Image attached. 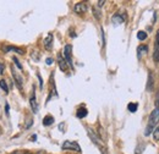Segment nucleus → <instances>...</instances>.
<instances>
[{
    "label": "nucleus",
    "mask_w": 159,
    "mask_h": 154,
    "mask_svg": "<svg viewBox=\"0 0 159 154\" xmlns=\"http://www.w3.org/2000/svg\"><path fill=\"white\" fill-rule=\"evenodd\" d=\"M159 124V108H156L148 119V125H147V129H146V132L144 135L149 136L154 130H156V126Z\"/></svg>",
    "instance_id": "obj_1"
},
{
    "label": "nucleus",
    "mask_w": 159,
    "mask_h": 154,
    "mask_svg": "<svg viewBox=\"0 0 159 154\" xmlns=\"http://www.w3.org/2000/svg\"><path fill=\"white\" fill-rule=\"evenodd\" d=\"M64 59L66 60L67 65L74 69V64H72V47L70 44H67L65 48H64Z\"/></svg>",
    "instance_id": "obj_2"
},
{
    "label": "nucleus",
    "mask_w": 159,
    "mask_h": 154,
    "mask_svg": "<svg viewBox=\"0 0 159 154\" xmlns=\"http://www.w3.org/2000/svg\"><path fill=\"white\" fill-rule=\"evenodd\" d=\"M61 148H62L64 151H69V149H71V151H76V152H79V153L82 152L81 148H80V146L76 143V142H74V141H65V142L62 143Z\"/></svg>",
    "instance_id": "obj_3"
},
{
    "label": "nucleus",
    "mask_w": 159,
    "mask_h": 154,
    "mask_svg": "<svg viewBox=\"0 0 159 154\" xmlns=\"http://www.w3.org/2000/svg\"><path fill=\"white\" fill-rule=\"evenodd\" d=\"M87 132H88L89 138L93 141V143H94V144H97L100 149H102V148H103V141L100 139L99 136L97 135V134H96V132H94V131H93L91 127H87Z\"/></svg>",
    "instance_id": "obj_4"
},
{
    "label": "nucleus",
    "mask_w": 159,
    "mask_h": 154,
    "mask_svg": "<svg viewBox=\"0 0 159 154\" xmlns=\"http://www.w3.org/2000/svg\"><path fill=\"white\" fill-rule=\"evenodd\" d=\"M153 60L159 62V29L156 36V43H154V52H153Z\"/></svg>",
    "instance_id": "obj_5"
},
{
    "label": "nucleus",
    "mask_w": 159,
    "mask_h": 154,
    "mask_svg": "<svg viewBox=\"0 0 159 154\" xmlns=\"http://www.w3.org/2000/svg\"><path fill=\"white\" fill-rule=\"evenodd\" d=\"M74 10H75V12L76 14H84L86 11H87V4L86 2H77L76 5H75V7H74Z\"/></svg>",
    "instance_id": "obj_6"
},
{
    "label": "nucleus",
    "mask_w": 159,
    "mask_h": 154,
    "mask_svg": "<svg viewBox=\"0 0 159 154\" xmlns=\"http://www.w3.org/2000/svg\"><path fill=\"white\" fill-rule=\"evenodd\" d=\"M11 72H12V77H14V79H15V83H16V86L19 87V88H22V77L17 74V71L14 69V66L11 67Z\"/></svg>",
    "instance_id": "obj_7"
},
{
    "label": "nucleus",
    "mask_w": 159,
    "mask_h": 154,
    "mask_svg": "<svg viewBox=\"0 0 159 154\" xmlns=\"http://www.w3.org/2000/svg\"><path fill=\"white\" fill-rule=\"evenodd\" d=\"M58 64H59V67L61 71H66L67 70V62H66V60L62 58V55L61 54H59L58 55Z\"/></svg>",
    "instance_id": "obj_8"
},
{
    "label": "nucleus",
    "mask_w": 159,
    "mask_h": 154,
    "mask_svg": "<svg viewBox=\"0 0 159 154\" xmlns=\"http://www.w3.org/2000/svg\"><path fill=\"white\" fill-rule=\"evenodd\" d=\"M30 103H31V108L33 110L34 114L38 113V105H37V102H36V94H34V89H33V93L31 96V99H30Z\"/></svg>",
    "instance_id": "obj_9"
},
{
    "label": "nucleus",
    "mask_w": 159,
    "mask_h": 154,
    "mask_svg": "<svg viewBox=\"0 0 159 154\" xmlns=\"http://www.w3.org/2000/svg\"><path fill=\"white\" fill-rule=\"evenodd\" d=\"M52 44H53V34L52 33H49L45 39H44V47H45V49H52Z\"/></svg>",
    "instance_id": "obj_10"
},
{
    "label": "nucleus",
    "mask_w": 159,
    "mask_h": 154,
    "mask_svg": "<svg viewBox=\"0 0 159 154\" xmlns=\"http://www.w3.org/2000/svg\"><path fill=\"white\" fill-rule=\"evenodd\" d=\"M53 122H54V117L52 115H47L43 119V125L44 126H50Z\"/></svg>",
    "instance_id": "obj_11"
},
{
    "label": "nucleus",
    "mask_w": 159,
    "mask_h": 154,
    "mask_svg": "<svg viewBox=\"0 0 159 154\" xmlns=\"http://www.w3.org/2000/svg\"><path fill=\"white\" fill-rule=\"evenodd\" d=\"M147 50H148V48H147L146 45H141V47H139V49H137V53H139V58H141L142 55H146Z\"/></svg>",
    "instance_id": "obj_12"
},
{
    "label": "nucleus",
    "mask_w": 159,
    "mask_h": 154,
    "mask_svg": "<svg viewBox=\"0 0 159 154\" xmlns=\"http://www.w3.org/2000/svg\"><path fill=\"white\" fill-rule=\"evenodd\" d=\"M86 115H87V109L86 108H80L77 110V117L79 119H83V117H86Z\"/></svg>",
    "instance_id": "obj_13"
},
{
    "label": "nucleus",
    "mask_w": 159,
    "mask_h": 154,
    "mask_svg": "<svg viewBox=\"0 0 159 154\" xmlns=\"http://www.w3.org/2000/svg\"><path fill=\"white\" fill-rule=\"evenodd\" d=\"M137 106H139V105H137L136 103H130V104L127 105V108H129V110H130L131 113H135V111L137 110Z\"/></svg>",
    "instance_id": "obj_14"
},
{
    "label": "nucleus",
    "mask_w": 159,
    "mask_h": 154,
    "mask_svg": "<svg viewBox=\"0 0 159 154\" xmlns=\"http://www.w3.org/2000/svg\"><path fill=\"white\" fill-rule=\"evenodd\" d=\"M0 87H1V89H4V92H5V93H7V92H9V87H7V84H6V82H5L4 79H1V81H0Z\"/></svg>",
    "instance_id": "obj_15"
},
{
    "label": "nucleus",
    "mask_w": 159,
    "mask_h": 154,
    "mask_svg": "<svg viewBox=\"0 0 159 154\" xmlns=\"http://www.w3.org/2000/svg\"><path fill=\"white\" fill-rule=\"evenodd\" d=\"M137 38L139 40H144V39L147 38V33L144 32V31H139V33H137Z\"/></svg>",
    "instance_id": "obj_16"
},
{
    "label": "nucleus",
    "mask_w": 159,
    "mask_h": 154,
    "mask_svg": "<svg viewBox=\"0 0 159 154\" xmlns=\"http://www.w3.org/2000/svg\"><path fill=\"white\" fill-rule=\"evenodd\" d=\"M113 21L116 22V23H121V22L124 21V17H121L120 15H115V16L113 17Z\"/></svg>",
    "instance_id": "obj_17"
},
{
    "label": "nucleus",
    "mask_w": 159,
    "mask_h": 154,
    "mask_svg": "<svg viewBox=\"0 0 159 154\" xmlns=\"http://www.w3.org/2000/svg\"><path fill=\"white\" fill-rule=\"evenodd\" d=\"M153 137H154V139H156V141H159V126L154 130V132H153Z\"/></svg>",
    "instance_id": "obj_18"
},
{
    "label": "nucleus",
    "mask_w": 159,
    "mask_h": 154,
    "mask_svg": "<svg viewBox=\"0 0 159 154\" xmlns=\"http://www.w3.org/2000/svg\"><path fill=\"white\" fill-rule=\"evenodd\" d=\"M12 60H14V62H15V65H16V66H17V67H19L20 70H22V65H21V64H20V61L17 60V58H14V59H12Z\"/></svg>",
    "instance_id": "obj_19"
},
{
    "label": "nucleus",
    "mask_w": 159,
    "mask_h": 154,
    "mask_svg": "<svg viewBox=\"0 0 159 154\" xmlns=\"http://www.w3.org/2000/svg\"><path fill=\"white\" fill-rule=\"evenodd\" d=\"M151 84H152V74H149V83H148V88L151 89Z\"/></svg>",
    "instance_id": "obj_20"
},
{
    "label": "nucleus",
    "mask_w": 159,
    "mask_h": 154,
    "mask_svg": "<svg viewBox=\"0 0 159 154\" xmlns=\"http://www.w3.org/2000/svg\"><path fill=\"white\" fill-rule=\"evenodd\" d=\"M5 110H6L5 113L9 115V110H10V106H9V104H6V105H5Z\"/></svg>",
    "instance_id": "obj_21"
},
{
    "label": "nucleus",
    "mask_w": 159,
    "mask_h": 154,
    "mask_svg": "<svg viewBox=\"0 0 159 154\" xmlns=\"http://www.w3.org/2000/svg\"><path fill=\"white\" fill-rule=\"evenodd\" d=\"M100 152H102V154H108V152H107V148H104V147L100 149Z\"/></svg>",
    "instance_id": "obj_22"
},
{
    "label": "nucleus",
    "mask_w": 159,
    "mask_h": 154,
    "mask_svg": "<svg viewBox=\"0 0 159 154\" xmlns=\"http://www.w3.org/2000/svg\"><path fill=\"white\" fill-rule=\"evenodd\" d=\"M47 64H48V65H52V64H53V60H52L50 58L47 59Z\"/></svg>",
    "instance_id": "obj_23"
},
{
    "label": "nucleus",
    "mask_w": 159,
    "mask_h": 154,
    "mask_svg": "<svg viewBox=\"0 0 159 154\" xmlns=\"http://www.w3.org/2000/svg\"><path fill=\"white\" fill-rule=\"evenodd\" d=\"M105 4V1L104 0H102V1H98V6H103Z\"/></svg>",
    "instance_id": "obj_24"
},
{
    "label": "nucleus",
    "mask_w": 159,
    "mask_h": 154,
    "mask_svg": "<svg viewBox=\"0 0 159 154\" xmlns=\"http://www.w3.org/2000/svg\"><path fill=\"white\" fill-rule=\"evenodd\" d=\"M14 154H22V153H19V152H16V153H14Z\"/></svg>",
    "instance_id": "obj_25"
}]
</instances>
